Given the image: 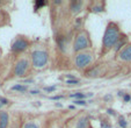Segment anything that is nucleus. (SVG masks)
Returning <instances> with one entry per match:
<instances>
[{
    "label": "nucleus",
    "mask_w": 131,
    "mask_h": 128,
    "mask_svg": "<svg viewBox=\"0 0 131 128\" xmlns=\"http://www.w3.org/2000/svg\"><path fill=\"white\" fill-rule=\"evenodd\" d=\"M30 64H31V69L37 70V71H42L47 69L49 65V51L43 45H35L31 48L29 54Z\"/></svg>",
    "instance_id": "nucleus-2"
},
{
    "label": "nucleus",
    "mask_w": 131,
    "mask_h": 128,
    "mask_svg": "<svg viewBox=\"0 0 131 128\" xmlns=\"http://www.w3.org/2000/svg\"><path fill=\"white\" fill-rule=\"evenodd\" d=\"M116 59L121 63H131V43H128L117 52Z\"/></svg>",
    "instance_id": "nucleus-8"
},
{
    "label": "nucleus",
    "mask_w": 131,
    "mask_h": 128,
    "mask_svg": "<svg viewBox=\"0 0 131 128\" xmlns=\"http://www.w3.org/2000/svg\"><path fill=\"white\" fill-rule=\"evenodd\" d=\"M45 92H54L56 91V86H49V87H44Z\"/></svg>",
    "instance_id": "nucleus-25"
},
{
    "label": "nucleus",
    "mask_w": 131,
    "mask_h": 128,
    "mask_svg": "<svg viewBox=\"0 0 131 128\" xmlns=\"http://www.w3.org/2000/svg\"><path fill=\"white\" fill-rule=\"evenodd\" d=\"M21 122H22V121L20 120V116H19V115H15L14 119L10 121L8 128H21Z\"/></svg>",
    "instance_id": "nucleus-16"
},
{
    "label": "nucleus",
    "mask_w": 131,
    "mask_h": 128,
    "mask_svg": "<svg viewBox=\"0 0 131 128\" xmlns=\"http://www.w3.org/2000/svg\"><path fill=\"white\" fill-rule=\"evenodd\" d=\"M122 36V33H121V29H119L118 25L116 22H110L107 25L106 27V30H104V34H103V37H102V49H101V52L102 54H107L109 52L110 50L114 49L115 44L117 43L119 39Z\"/></svg>",
    "instance_id": "nucleus-1"
},
{
    "label": "nucleus",
    "mask_w": 131,
    "mask_h": 128,
    "mask_svg": "<svg viewBox=\"0 0 131 128\" xmlns=\"http://www.w3.org/2000/svg\"><path fill=\"white\" fill-rule=\"evenodd\" d=\"M92 94H85V93H81V92H77V93H72L70 94L71 98H74L75 100H85L86 97H91Z\"/></svg>",
    "instance_id": "nucleus-17"
},
{
    "label": "nucleus",
    "mask_w": 131,
    "mask_h": 128,
    "mask_svg": "<svg viewBox=\"0 0 131 128\" xmlns=\"http://www.w3.org/2000/svg\"><path fill=\"white\" fill-rule=\"evenodd\" d=\"M107 112H108V114H110V115H113V116H116V112H115L114 109L108 108V109H107Z\"/></svg>",
    "instance_id": "nucleus-26"
},
{
    "label": "nucleus",
    "mask_w": 131,
    "mask_h": 128,
    "mask_svg": "<svg viewBox=\"0 0 131 128\" xmlns=\"http://www.w3.org/2000/svg\"><path fill=\"white\" fill-rule=\"evenodd\" d=\"M30 94H38L40 93V91H37V90H32V91H29Z\"/></svg>",
    "instance_id": "nucleus-28"
},
{
    "label": "nucleus",
    "mask_w": 131,
    "mask_h": 128,
    "mask_svg": "<svg viewBox=\"0 0 131 128\" xmlns=\"http://www.w3.org/2000/svg\"><path fill=\"white\" fill-rule=\"evenodd\" d=\"M126 44H128V37L124 36V35H122L121 39H119L118 41H117V43L115 44V47H114V51L117 54V52H118L123 47H125Z\"/></svg>",
    "instance_id": "nucleus-13"
},
{
    "label": "nucleus",
    "mask_w": 131,
    "mask_h": 128,
    "mask_svg": "<svg viewBox=\"0 0 131 128\" xmlns=\"http://www.w3.org/2000/svg\"><path fill=\"white\" fill-rule=\"evenodd\" d=\"M10 120H12L10 114L5 109H1L0 111V128H8Z\"/></svg>",
    "instance_id": "nucleus-12"
},
{
    "label": "nucleus",
    "mask_w": 131,
    "mask_h": 128,
    "mask_svg": "<svg viewBox=\"0 0 131 128\" xmlns=\"http://www.w3.org/2000/svg\"><path fill=\"white\" fill-rule=\"evenodd\" d=\"M45 1H36V3H35V10H40L41 7H43V6L45 5Z\"/></svg>",
    "instance_id": "nucleus-20"
},
{
    "label": "nucleus",
    "mask_w": 131,
    "mask_h": 128,
    "mask_svg": "<svg viewBox=\"0 0 131 128\" xmlns=\"http://www.w3.org/2000/svg\"><path fill=\"white\" fill-rule=\"evenodd\" d=\"M0 6H3V1L1 0H0Z\"/></svg>",
    "instance_id": "nucleus-31"
},
{
    "label": "nucleus",
    "mask_w": 131,
    "mask_h": 128,
    "mask_svg": "<svg viewBox=\"0 0 131 128\" xmlns=\"http://www.w3.org/2000/svg\"><path fill=\"white\" fill-rule=\"evenodd\" d=\"M89 49H92L91 36H89L88 32L86 29H80L74 36L73 43H72V51L74 54H78V52Z\"/></svg>",
    "instance_id": "nucleus-3"
},
{
    "label": "nucleus",
    "mask_w": 131,
    "mask_h": 128,
    "mask_svg": "<svg viewBox=\"0 0 131 128\" xmlns=\"http://www.w3.org/2000/svg\"><path fill=\"white\" fill-rule=\"evenodd\" d=\"M73 103H74V105H79V106H85L87 104L86 100H74Z\"/></svg>",
    "instance_id": "nucleus-23"
},
{
    "label": "nucleus",
    "mask_w": 131,
    "mask_h": 128,
    "mask_svg": "<svg viewBox=\"0 0 131 128\" xmlns=\"http://www.w3.org/2000/svg\"><path fill=\"white\" fill-rule=\"evenodd\" d=\"M122 98H123V101H124V103H129V101L131 100V94H130V93H125L123 97H122Z\"/></svg>",
    "instance_id": "nucleus-22"
},
{
    "label": "nucleus",
    "mask_w": 131,
    "mask_h": 128,
    "mask_svg": "<svg viewBox=\"0 0 131 128\" xmlns=\"http://www.w3.org/2000/svg\"><path fill=\"white\" fill-rule=\"evenodd\" d=\"M0 55H1V51H0Z\"/></svg>",
    "instance_id": "nucleus-32"
},
{
    "label": "nucleus",
    "mask_w": 131,
    "mask_h": 128,
    "mask_svg": "<svg viewBox=\"0 0 131 128\" xmlns=\"http://www.w3.org/2000/svg\"><path fill=\"white\" fill-rule=\"evenodd\" d=\"M21 128H43L41 118H29L21 122Z\"/></svg>",
    "instance_id": "nucleus-10"
},
{
    "label": "nucleus",
    "mask_w": 131,
    "mask_h": 128,
    "mask_svg": "<svg viewBox=\"0 0 131 128\" xmlns=\"http://www.w3.org/2000/svg\"><path fill=\"white\" fill-rule=\"evenodd\" d=\"M62 98H63V96H53V97H51L52 100H59V99H62Z\"/></svg>",
    "instance_id": "nucleus-27"
},
{
    "label": "nucleus",
    "mask_w": 131,
    "mask_h": 128,
    "mask_svg": "<svg viewBox=\"0 0 131 128\" xmlns=\"http://www.w3.org/2000/svg\"><path fill=\"white\" fill-rule=\"evenodd\" d=\"M89 10H91L93 13H102L104 11V4L95 1V3L92 4V6L89 7Z\"/></svg>",
    "instance_id": "nucleus-14"
},
{
    "label": "nucleus",
    "mask_w": 131,
    "mask_h": 128,
    "mask_svg": "<svg viewBox=\"0 0 131 128\" xmlns=\"http://www.w3.org/2000/svg\"><path fill=\"white\" fill-rule=\"evenodd\" d=\"M95 61V54L92 49L74 54L73 56V65L78 70H87L92 67Z\"/></svg>",
    "instance_id": "nucleus-4"
},
{
    "label": "nucleus",
    "mask_w": 131,
    "mask_h": 128,
    "mask_svg": "<svg viewBox=\"0 0 131 128\" xmlns=\"http://www.w3.org/2000/svg\"><path fill=\"white\" fill-rule=\"evenodd\" d=\"M10 101L8 100L7 98H5V97H0V104H1V105L3 106H5V105H8V104H9Z\"/></svg>",
    "instance_id": "nucleus-21"
},
{
    "label": "nucleus",
    "mask_w": 131,
    "mask_h": 128,
    "mask_svg": "<svg viewBox=\"0 0 131 128\" xmlns=\"http://www.w3.org/2000/svg\"><path fill=\"white\" fill-rule=\"evenodd\" d=\"M81 22H82V20L80 19V17H78V19H75V23H74V27L78 29V27H79L80 25H81Z\"/></svg>",
    "instance_id": "nucleus-24"
},
{
    "label": "nucleus",
    "mask_w": 131,
    "mask_h": 128,
    "mask_svg": "<svg viewBox=\"0 0 131 128\" xmlns=\"http://www.w3.org/2000/svg\"><path fill=\"white\" fill-rule=\"evenodd\" d=\"M104 74L103 71V67L102 65H92L89 69L85 70V76L88 77V78H97V77H101Z\"/></svg>",
    "instance_id": "nucleus-9"
},
{
    "label": "nucleus",
    "mask_w": 131,
    "mask_h": 128,
    "mask_svg": "<svg viewBox=\"0 0 131 128\" xmlns=\"http://www.w3.org/2000/svg\"><path fill=\"white\" fill-rule=\"evenodd\" d=\"M85 6H86V3H84V1H78V0L72 1L70 4V12H71V14L73 16H75V15H78L79 13L82 12Z\"/></svg>",
    "instance_id": "nucleus-11"
},
{
    "label": "nucleus",
    "mask_w": 131,
    "mask_h": 128,
    "mask_svg": "<svg viewBox=\"0 0 131 128\" xmlns=\"http://www.w3.org/2000/svg\"><path fill=\"white\" fill-rule=\"evenodd\" d=\"M65 128H92L91 127V119L88 114L79 113L75 116L71 118L65 123Z\"/></svg>",
    "instance_id": "nucleus-6"
},
{
    "label": "nucleus",
    "mask_w": 131,
    "mask_h": 128,
    "mask_svg": "<svg viewBox=\"0 0 131 128\" xmlns=\"http://www.w3.org/2000/svg\"><path fill=\"white\" fill-rule=\"evenodd\" d=\"M10 90L14 92H19V93H25V92L28 91V86H26L23 84H15L10 87Z\"/></svg>",
    "instance_id": "nucleus-15"
},
{
    "label": "nucleus",
    "mask_w": 131,
    "mask_h": 128,
    "mask_svg": "<svg viewBox=\"0 0 131 128\" xmlns=\"http://www.w3.org/2000/svg\"><path fill=\"white\" fill-rule=\"evenodd\" d=\"M103 99H104V100H109V99H113V96H110V94H108V96L103 97Z\"/></svg>",
    "instance_id": "nucleus-29"
},
{
    "label": "nucleus",
    "mask_w": 131,
    "mask_h": 128,
    "mask_svg": "<svg viewBox=\"0 0 131 128\" xmlns=\"http://www.w3.org/2000/svg\"><path fill=\"white\" fill-rule=\"evenodd\" d=\"M3 107H4V106L1 105V104H0V111H1V109H3Z\"/></svg>",
    "instance_id": "nucleus-30"
},
{
    "label": "nucleus",
    "mask_w": 131,
    "mask_h": 128,
    "mask_svg": "<svg viewBox=\"0 0 131 128\" xmlns=\"http://www.w3.org/2000/svg\"><path fill=\"white\" fill-rule=\"evenodd\" d=\"M66 84H69V85H78L79 84V79H77V78L66 79Z\"/></svg>",
    "instance_id": "nucleus-19"
},
{
    "label": "nucleus",
    "mask_w": 131,
    "mask_h": 128,
    "mask_svg": "<svg viewBox=\"0 0 131 128\" xmlns=\"http://www.w3.org/2000/svg\"><path fill=\"white\" fill-rule=\"evenodd\" d=\"M118 125H119V127H122V128H126V127H128V121L125 120V118H124V116H119V118H118Z\"/></svg>",
    "instance_id": "nucleus-18"
},
{
    "label": "nucleus",
    "mask_w": 131,
    "mask_h": 128,
    "mask_svg": "<svg viewBox=\"0 0 131 128\" xmlns=\"http://www.w3.org/2000/svg\"><path fill=\"white\" fill-rule=\"evenodd\" d=\"M30 47V41L26 36H16L10 44V52L14 55H23Z\"/></svg>",
    "instance_id": "nucleus-7"
},
{
    "label": "nucleus",
    "mask_w": 131,
    "mask_h": 128,
    "mask_svg": "<svg viewBox=\"0 0 131 128\" xmlns=\"http://www.w3.org/2000/svg\"><path fill=\"white\" fill-rule=\"evenodd\" d=\"M31 70V64H30V58L28 55L23 54L16 58L13 67V76L16 78H25L29 75Z\"/></svg>",
    "instance_id": "nucleus-5"
}]
</instances>
